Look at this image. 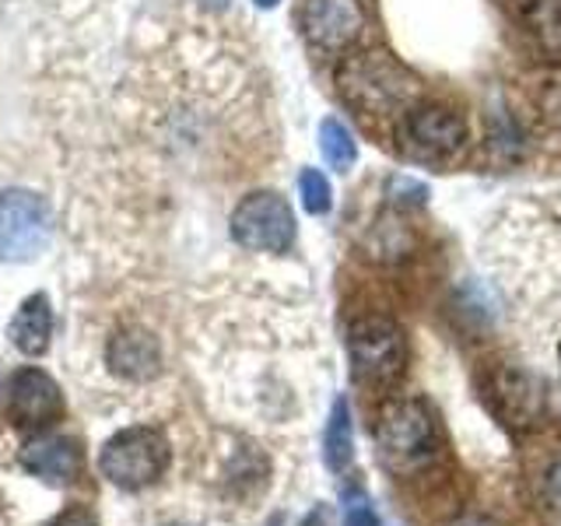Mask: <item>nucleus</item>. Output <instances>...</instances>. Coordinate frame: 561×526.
<instances>
[{
	"instance_id": "obj_1",
	"label": "nucleus",
	"mask_w": 561,
	"mask_h": 526,
	"mask_svg": "<svg viewBox=\"0 0 561 526\" xmlns=\"http://www.w3.org/2000/svg\"><path fill=\"white\" fill-rule=\"evenodd\" d=\"M337 92L362 116L408 113L421 95V81L386 49L347 53L337 64Z\"/></svg>"
},
{
	"instance_id": "obj_2",
	"label": "nucleus",
	"mask_w": 561,
	"mask_h": 526,
	"mask_svg": "<svg viewBox=\"0 0 561 526\" xmlns=\"http://www.w3.org/2000/svg\"><path fill=\"white\" fill-rule=\"evenodd\" d=\"M351 379L368 393H390L408 373V333L390 316H362L347 330Z\"/></svg>"
},
{
	"instance_id": "obj_3",
	"label": "nucleus",
	"mask_w": 561,
	"mask_h": 526,
	"mask_svg": "<svg viewBox=\"0 0 561 526\" xmlns=\"http://www.w3.org/2000/svg\"><path fill=\"white\" fill-rule=\"evenodd\" d=\"M438 443H443V432H438V418L425 400H386L376 421V446L386 467L397 473H411L435 460Z\"/></svg>"
},
{
	"instance_id": "obj_4",
	"label": "nucleus",
	"mask_w": 561,
	"mask_h": 526,
	"mask_svg": "<svg viewBox=\"0 0 561 526\" xmlns=\"http://www.w3.org/2000/svg\"><path fill=\"white\" fill-rule=\"evenodd\" d=\"M400 148L414 162L425 165H453L470 148V127L460 110L446 102H421L403 113Z\"/></svg>"
},
{
	"instance_id": "obj_5",
	"label": "nucleus",
	"mask_w": 561,
	"mask_h": 526,
	"mask_svg": "<svg viewBox=\"0 0 561 526\" xmlns=\"http://www.w3.org/2000/svg\"><path fill=\"white\" fill-rule=\"evenodd\" d=\"M481 397L505 428L534 432L548 418L543 382L519 362H488L481 373Z\"/></svg>"
},
{
	"instance_id": "obj_6",
	"label": "nucleus",
	"mask_w": 561,
	"mask_h": 526,
	"mask_svg": "<svg viewBox=\"0 0 561 526\" xmlns=\"http://www.w3.org/2000/svg\"><path fill=\"white\" fill-rule=\"evenodd\" d=\"M169 460H172L169 438L158 428L137 425V428L116 432L110 443L102 446L99 470L110 484H116L123 491H140L162 478L169 470Z\"/></svg>"
},
{
	"instance_id": "obj_7",
	"label": "nucleus",
	"mask_w": 561,
	"mask_h": 526,
	"mask_svg": "<svg viewBox=\"0 0 561 526\" xmlns=\"http://www.w3.org/2000/svg\"><path fill=\"white\" fill-rule=\"evenodd\" d=\"M53 239V210L32 190H0V260L28 263Z\"/></svg>"
},
{
	"instance_id": "obj_8",
	"label": "nucleus",
	"mask_w": 561,
	"mask_h": 526,
	"mask_svg": "<svg viewBox=\"0 0 561 526\" xmlns=\"http://www.w3.org/2000/svg\"><path fill=\"white\" fill-rule=\"evenodd\" d=\"M232 239L250 253H288L295 245L291 204L274 190L245 193L232 210Z\"/></svg>"
},
{
	"instance_id": "obj_9",
	"label": "nucleus",
	"mask_w": 561,
	"mask_h": 526,
	"mask_svg": "<svg viewBox=\"0 0 561 526\" xmlns=\"http://www.w3.org/2000/svg\"><path fill=\"white\" fill-rule=\"evenodd\" d=\"M67 414V400L57 379L43 368H18L8 382V418L22 432H43Z\"/></svg>"
},
{
	"instance_id": "obj_10",
	"label": "nucleus",
	"mask_w": 561,
	"mask_h": 526,
	"mask_svg": "<svg viewBox=\"0 0 561 526\" xmlns=\"http://www.w3.org/2000/svg\"><path fill=\"white\" fill-rule=\"evenodd\" d=\"M298 25H302L309 46L320 53H344L362 35V0H302Z\"/></svg>"
},
{
	"instance_id": "obj_11",
	"label": "nucleus",
	"mask_w": 561,
	"mask_h": 526,
	"mask_svg": "<svg viewBox=\"0 0 561 526\" xmlns=\"http://www.w3.org/2000/svg\"><path fill=\"white\" fill-rule=\"evenodd\" d=\"M105 362L123 379L148 382L162 373V344L145 327H119L105 344Z\"/></svg>"
},
{
	"instance_id": "obj_12",
	"label": "nucleus",
	"mask_w": 561,
	"mask_h": 526,
	"mask_svg": "<svg viewBox=\"0 0 561 526\" xmlns=\"http://www.w3.org/2000/svg\"><path fill=\"white\" fill-rule=\"evenodd\" d=\"M22 467L49 484H70L81 478L84 453L75 438H67V435H35L22 449Z\"/></svg>"
},
{
	"instance_id": "obj_13",
	"label": "nucleus",
	"mask_w": 561,
	"mask_h": 526,
	"mask_svg": "<svg viewBox=\"0 0 561 526\" xmlns=\"http://www.w3.org/2000/svg\"><path fill=\"white\" fill-rule=\"evenodd\" d=\"M8 338L28 358L46 355L49 338H53V306H49V298L43 291L28 295L25 302L18 306L14 320L8 327Z\"/></svg>"
},
{
	"instance_id": "obj_14",
	"label": "nucleus",
	"mask_w": 561,
	"mask_h": 526,
	"mask_svg": "<svg viewBox=\"0 0 561 526\" xmlns=\"http://www.w3.org/2000/svg\"><path fill=\"white\" fill-rule=\"evenodd\" d=\"M355 460V428H351V403L337 397L330 408L327 428H323V464L333 473H344Z\"/></svg>"
},
{
	"instance_id": "obj_15",
	"label": "nucleus",
	"mask_w": 561,
	"mask_h": 526,
	"mask_svg": "<svg viewBox=\"0 0 561 526\" xmlns=\"http://www.w3.org/2000/svg\"><path fill=\"white\" fill-rule=\"evenodd\" d=\"M523 18L543 57L561 60V0H523Z\"/></svg>"
},
{
	"instance_id": "obj_16",
	"label": "nucleus",
	"mask_w": 561,
	"mask_h": 526,
	"mask_svg": "<svg viewBox=\"0 0 561 526\" xmlns=\"http://www.w3.org/2000/svg\"><path fill=\"white\" fill-rule=\"evenodd\" d=\"M320 151L327 158V165L330 169H337V172H347L351 165L358 162V145H355V137H351V130L344 127V123L337 116H327L320 123Z\"/></svg>"
},
{
	"instance_id": "obj_17",
	"label": "nucleus",
	"mask_w": 561,
	"mask_h": 526,
	"mask_svg": "<svg viewBox=\"0 0 561 526\" xmlns=\"http://www.w3.org/2000/svg\"><path fill=\"white\" fill-rule=\"evenodd\" d=\"M298 193H302V207L309 215H327L333 207V190L327 183V175L320 169H306L298 175Z\"/></svg>"
},
{
	"instance_id": "obj_18",
	"label": "nucleus",
	"mask_w": 561,
	"mask_h": 526,
	"mask_svg": "<svg viewBox=\"0 0 561 526\" xmlns=\"http://www.w3.org/2000/svg\"><path fill=\"white\" fill-rule=\"evenodd\" d=\"M344 526H382L379 513L373 508V502H368L362 491L358 495L347 499V508H344Z\"/></svg>"
},
{
	"instance_id": "obj_19",
	"label": "nucleus",
	"mask_w": 561,
	"mask_h": 526,
	"mask_svg": "<svg viewBox=\"0 0 561 526\" xmlns=\"http://www.w3.org/2000/svg\"><path fill=\"white\" fill-rule=\"evenodd\" d=\"M46 526H99V519H95L92 508H84V505H70V508H64L60 516H53Z\"/></svg>"
},
{
	"instance_id": "obj_20",
	"label": "nucleus",
	"mask_w": 561,
	"mask_h": 526,
	"mask_svg": "<svg viewBox=\"0 0 561 526\" xmlns=\"http://www.w3.org/2000/svg\"><path fill=\"white\" fill-rule=\"evenodd\" d=\"M548 505L554 508V516L561 519V464L548 470Z\"/></svg>"
},
{
	"instance_id": "obj_21",
	"label": "nucleus",
	"mask_w": 561,
	"mask_h": 526,
	"mask_svg": "<svg viewBox=\"0 0 561 526\" xmlns=\"http://www.w3.org/2000/svg\"><path fill=\"white\" fill-rule=\"evenodd\" d=\"M204 8H210V11H225L228 4H232V0H201Z\"/></svg>"
},
{
	"instance_id": "obj_22",
	"label": "nucleus",
	"mask_w": 561,
	"mask_h": 526,
	"mask_svg": "<svg viewBox=\"0 0 561 526\" xmlns=\"http://www.w3.org/2000/svg\"><path fill=\"white\" fill-rule=\"evenodd\" d=\"M456 526H491V523H488V519H460Z\"/></svg>"
},
{
	"instance_id": "obj_23",
	"label": "nucleus",
	"mask_w": 561,
	"mask_h": 526,
	"mask_svg": "<svg viewBox=\"0 0 561 526\" xmlns=\"http://www.w3.org/2000/svg\"><path fill=\"white\" fill-rule=\"evenodd\" d=\"M256 8H277V0H253Z\"/></svg>"
},
{
	"instance_id": "obj_24",
	"label": "nucleus",
	"mask_w": 561,
	"mask_h": 526,
	"mask_svg": "<svg viewBox=\"0 0 561 526\" xmlns=\"http://www.w3.org/2000/svg\"><path fill=\"white\" fill-rule=\"evenodd\" d=\"M271 526H280V519H271Z\"/></svg>"
},
{
	"instance_id": "obj_25",
	"label": "nucleus",
	"mask_w": 561,
	"mask_h": 526,
	"mask_svg": "<svg viewBox=\"0 0 561 526\" xmlns=\"http://www.w3.org/2000/svg\"><path fill=\"white\" fill-rule=\"evenodd\" d=\"M558 358H561V347H558Z\"/></svg>"
}]
</instances>
